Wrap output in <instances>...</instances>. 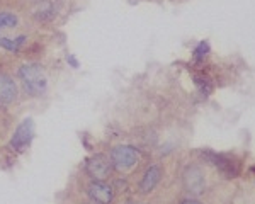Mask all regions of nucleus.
<instances>
[{"label":"nucleus","mask_w":255,"mask_h":204,"mask_svg":"<svg viewBox=\"0 0 255 204\" xmlns=\"http://www.w3.org/2000/svg\"><path fill=\"white\" fill-rule=\"evenodd\" d=\"M19 79L22 82L26 92L32 94V96H39V94L46 91V85H48L46 75L43 72V67L38 63H29L20 67Z\"/></svg>","instance_id":"1"},{"label":"nucleus","mask_w":255,"mask_h":204,"mask_svg":"<svg viewBox=\"0 0 255 204\" xmlns=\"http://www.w3.org/2000/svg\"><path fill=\"white\" fill-rule=\"evenodd\" d=\"M111 169H113V163L102 153L90 157L87 163H85V172L89 174V177L92 181H106L111 175Z\"/></svg>","instance_id":"2"},{"label":"nucleus","mask_w":255,"mask_h":204,"mask_svg":"<svg viewBox=\"0 0 255 204\" xmlns=\"http://www.w3.org/2000/svg\"><path fill=\"white\" fill-rule=\"evenodd\" d=\"M138 162V152L129 145H119L111 152V163L118 170H129Z\"/></svg>","instance_id":"3"},{"label":"nucleus","mask_w":255,"mask_h":204,"mask_svg":"<svg viewBox=\"0 0 255 204\" xmlns=\"http://www.w3.org/2000/svg\"><path fill=\"white\" fill-rule=\"evenodd\" d=\"M203 157H206L209 162L215 167L220 169V172L228 179L237 177L238 172H240V165L233 157L230 155H223V153H213V152H204Z\"/></svg>","instance_id":"4"},{"label":"nucleus","mask_w":255,"mask_h":204,"mask_svg":"<svg viewBox=\"0 0 255 204\" xmlns=\"http://www.w3.org/2000/svg\"><path fill=\"white\" fill-rule=\"evenodd\" d=\"M34 138V122L29 117V119H24L20 124L15 128L14 134H12L10 140V146L17 152H22L26 146H29V143Z\"/></svg>","instance_id":"5"},{"label":"nucleus","mask_w":255,"mask_h":204,"mask_svg":"<svg viewBox=\"0 0 255 204\" xmlns=\"http://www.w3.org/2000/svg\"><path fill=\"white\" fill-rule=\"evenodd\" d=\"M89 198L96 204H111L114 199V191L104 181H92L87 189Z\"/></svg>","instance_id":"6"},{"label":"nucleus","mask_w":255,"mask_h":204,"mask_svg":"<svg viewBox=\"0 0 255 204\" xmlns=\"http://www.w3.org/2000/svg\"><path fill=\"white\" fill-rule=\"evenodd\" d=\"M184 187L187 193L201 194L204 191V175L199 167H187L184 172Z\"/></svg>","instance_id":"7"},{"label":"nucleus","mask_w":255,"mask_h":204,"mask_svg":"<svg viewBox=\"0 0 255 204\" xmlns=\"http://www.w3.org/2000/svg\"><path fill=\"white\" fill-rule=\"evenodd\" d=\"M17 97V87L15 82L10 79L7 73L0 72V102L2 104H10Z\"/></svg>","instance_id":"8"},{"label":"nucleus","mask_w":255,"mask_h":204,"mask_svg":"<svg viewBox=\"0 0 255 204\" xmlns=\"http://www.w3.org/2000/svg\"><path fill=\"white\" fill-rule=\"evenodd\" d=\"M160 177H162V169L158 165H151L145 172V175H143L141 182H139V193L141 194L151 193L155 189V186L160 182Z\"/></svg>","instance_id":"9"},{"label":"nucleus","mask_w":255,"mask_h":204,"mask_svg":"<svg viewBox=\"0 0 255 204\" xmlns=\"http://www.w3.org/2000/svg\"><path fill=\"white\" fill-rule=\"evenodd\" d=\"M19 19L12 12H0V29H10V27L17 26Z\"/></svg>","instance_id":"10"},{"label":"nucleus","mask_w":255,"mask_h":204,"mask_svg":"<svg viewBox=\"0 0 255 204\" xmlns=\"http://www.w3.org/2000/svg\"><path fill=\"white\" fill-rule=\"evenodd\" d=\"M208 51H209V44L206 43V41H203V43H201L199 46L196 48V51H194V58H196V61H203Z\"/></svg>","instance_id":"11"},{"label":"nucleus","mask_w":255,"mask_h":204,"mask_svg":"<svg viewBox=\"0 0 255 204\" xmlns=\"http://www.w3.org/2000/svg\"><path fill=\"white\" fill-rule=\"evenodd\" d=\"M196 84L199 85V89L203 91L204 94H209L211 92V84H209L208 79H203V77H196Z\"/></svg>","instance_id":"12"},{"label":"nucleus","mask_w":255,"mask_h":204,"mask_svg":"<svg viewBox=\"0 0 255 204\" xmlns=\"http://www.w3.org/2000/svg\"><path fill=\"white\" fill-rule=\"evenodd\" d=\"M67 61H68V63H70V65H72V67H73V68H77V67H79V63H77V60H75V58H73V56H72V55H68V56H67Z\"/></svg>","instance_id":"13"},{"label":"nucleus","mask_w":255,"mask_h":204,"mask_svg":"<svg viewBox=\"0 0 255 204\" xmlns=\"http://www.w3.org/2000/svg\"><path fill=\"white\" fill-rule=\"evenodd\" d=\"M182 204H201V203L196 201V199H186V201H182Z\"/></svg>","instance_id":"14"},{"label":"nucleus","mask_w":255,"mask_h":204,"mask_svg":"<svg viewBox=\"0 0 255 204\" xmlns=\"http://www.w3.org/2000/svg\"><path fill=\"white\" fill-rule=\"evenodd\" d=\"M128 204H139V203H128Z\"/></svg>","instance_id":"15"}]
</instances>
